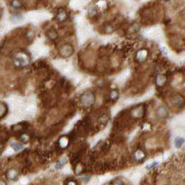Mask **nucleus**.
Segmentation results:
<instances>
[{
    "label": "nucleus",
    "instance_id": "25",
    "mask_svg": "<svg viewBox=\"0 0 185 185\" xmlns=\"http://www.w3.org/2000/svg\"><path fill=\"white\" fill-rule=\"evenodd\" d=\"M0 185H7L6 182L4 180H0Z\"/></svg>",
    "mask_w": 185,
    "mask_h": 185
},
{
    "label": "nucleus",
    "instance_id": "26",
    "mask_svg": "<svg viewBox=\"0 0 185 185\" xmlns=\"http://www.w3.org/2000/svg\"><path fill=\"white\" fill-rule=\"evenodd\" d=\"M2 13H3V11H2V9L0 8V19H1L2 16Z\"/></svg>",
    "mask_w": 185,
    "mask_h": 185
},
{
    "label": "nucleus",
    "instance_id": "5",
    "mask_svg": "<svg viewBox=\"0 0 185 185\" xmlns=\"http://www.w3.org/2000/svg\"><path fill=\"white\" fill-rule=\"evenodd\" d=\"M171 102L175 107L181 108L185 105V98L180 94H176L173 96Z\"/></svg>",
    "mask_w": 185,
    "mask_h": 185
},
{
    "label": "nucleus",
    "instance_id": "11",
    "mask_svg": "<svg viewBox=\"0 0 185 185\" xmlns=\"http://www.w3.org/2000/svg\"><path fill=\"white\" fill-rule=\"evenodd\" d=\"M109 98L112 102H116L119 98V91L117 89L111 90L109 94Z\"/></svg>",
    "mask_w": 185,
    "mask_h": 185
},
{
    "label": "nucleus",
    "instance_id": "13",
    "mask_svg": "<svg viewBox=\"0 0 185 185\" xmlns=\"http://www.w3.org/2000/svg\"><path fill=\"white\" fill-rule=\"evenodd\" d=\"M11 6L13 9L16 10H19L23 8V4L20 0H12L11 2Z\"/></svg>",
    "mask_w": 185,
    "mask_h": 185
},
{
    "label": "nucleus",
    "instance_id": "21",
    "mask_svg": "<svg viewBox=\"0 0 185 185\" xmlns=\"http://www.w3.org/2000/svg\"><path fill=\"white\" fill-rule=\"evenodd\" d=\"M111 185H124V184H123V182L121 180L116 179L115 180L112 181V184Z\"/></svg>",
    "mask_w": 185,
    "mask_h": 185
},
{
    "label": "nucleus",
    "instance_id": "6",
    "mask_svg": "<svg viewBox=\"0 0 185 185\" xmlns=\"http://www.w3.org/2000/svg\"><path fill=\"white\" fill-rule=\"evenodd\" d=\"M168 82V77L166 75L164 74H159L156 76L155 80V83L157 87L163 88L166 86Z\"/></svg>",
    "mask_w": 185,
    "mask_h": 185
},
{
    "label": "nucleus",
    "instance_id": "27",
    "mask_svg": "<svg viewBox=\"0 0 185 185\" xmlns=\"http://www.w3.org/2000/svg\"><path fill=\"white\" fill-rule=\"evenodd\" d=\"M163 1H164V2H169V1H171V0H163Z\"/></svg>",
    "mask_w": 185,
    "mask_h": 185
},
{
    "label": "nucleus",
    "instance_id": "14",
    "mask_svg": "<svg viewBox=\"0 0 185 185\" xmlns=\"http://www.w3.org/2000/svg\"><path fill=\"white\" fill-rule=\"evenodd\" d=\"M18 172L15 169H10L6 173V176L9 179L11 180H14L15 179L18 177Z\"/></svg>",
    "mask_w": 185,
    "mask_h": 185
},
{
    "label": "nucleus",
    "instance_id": "24",
    "mask_svg": "<svg viewBox=\"0 0 185 185\" xmlns=\"http://www.w3.org/2000/svg\"><path fill=\"white\" fill-rule=\"evenodd\" d=\"M158 164V163L157 162H153L152 163V164H150L148 166V169H152V168H153V167H155V166H157V165Z\"/></svg>",
    "mask_w": 185,
    "mask_h": 185
},
{
    "label": "nucleus",
    "instance_id": "15",
    "mask_svg": "<svg viewBox=\"0 0 185 185\" xmlns=\"http://www.w3.org/2000/svg\"><path fill=\"white\" fill-rule=\"evenodd\" d=\"M68 162V159L67 157H62V158H61L59 160V161L57 162V163H56V168L57 169H62V168L65 166V165L67 164Z\"/></svg>",
    "mask_w": 185,
    "mask_h": 185
},
{
    "label": "nucleus",
    "instance_id": "3",
    "mask_svg": "<svg viewBox=\"0 0 185 185\" xmlns=\"http://www.w3.org/2000/svg\"><path fill=\"white\" fill-rule=\"evenodd\" d=\"M149 56V52L147 49L142 48L137 51L135 54V60L139 63H144L147 60Z\"/></svg>",
    "mask_w": 185,
    "mask_h": 185
},
{
    "label": "nucleus",
    "instance_id": "19",
    "mask_svg": "<svg viewBox=\"0 0 185 185\" xmlns=\"http://www.w3.org/2000/svg\"><path fill=\"white\" fill-rule=\"evenodd\" d=\"M141 29V27L140 25L138 23H133L131 27H130V29L129 30L132 32V34H134V33H137V32L139 31Z\"/></svg>",
    "mask_w": 185,
    "mask_h": 185
},
{
    "label": "nucleus",
    "instance_id": "16",
    "mask_svg": "<svg viewBox=\"0 0 185 185\" xmlns=\"http://www.w3.org/2000/svg\"><path fill=\"white\" fill-rule=\"evenodd\" d=\"M11 147L12 148H13L14 151H16V152L20 151V150H21L23 148V144H20V142H18V141L12 142L11 144Z\"/></svg>",
    "mask_w": 185,
    "mask_h": 185
},
{
    "label": "nucleus",
    "instance_id": "1",
    "mask_svg": "<svg viewBox=\"0 0 185 185\" xmlns=\"http://www.w3.org/2000/svg\"><path fill=\"white\" fill-rule=\"evenodd\" d=\"M81 105L84 107H91L95 104V96L91 91H86L81 95L80 98Z\"/></svg>",
    "mask_w": 185,
    "mask_h": 185
},
{
    "label": "nucleus",
    "instance_id": "12",
    "mask_svg": "<svg viewBox=\"0 0 185 185\" xmlns=\"http://www.w3.org/2000/svg\"><path fill=\"white\" fill-rule=\"evenodd\" d=\"M8 112V107L6 103L0 102V118H3Z\"/></svg>",
    "mask_w": 185,
    "mask_h": 185
},
{
    "label": "nucleus",
    "instance_id": "28",
    "mask_svg": "<svg viewBox=\"0 0 185 185\" xmlns=\"http://www.w3.org/2000/svg\"><path fill=\"white\" fill-rule=\"evenodd\" d=\"M1 152H2V150H1V148H0V155H1Z\"/></svg>",
    "mask_w": 185,
    "mask_h": 185
},
{
    "label": "nucleus",
    "instance_id": "22",
    "mask_svg": "<svg viewBox=\"0 0 185 185\" xmlns=\"http://www.w3.org/2000/svg\"><path fill=\"white\" fill-rule=\"evenodd\" d=\"M66 185H77V182L75 180H72L68 181Z\"/></svg>",
    "mask_w": 185,
    "mask_h": 185
},
{
    "label": "nucleus",
    "instance_id": "8",
    "mask_svg": "<svg viewBox=\"0 0 185 185\" xmlns=\"http://www.w3.org/2000/svg\"><path fill=\"white\" fill-rule=\"evenodd\" d=\"M169 115V110L166 106L162 105L157 109V116L159 118H166Z\"/></svg>",
    "mask_w": 185,
    "mask_h": 185
},
{
    "label": "nucleus",
    "instance_id": "4",
    "mask_svg": "<svg viewBox=\"0 0 185 185\" xmlns=\"http://www.w3.org/2000/svg\"><path fill=\"white\" fill-rule=\"evenodd\" d=\"M28 59L23 54L20 56H16L13 59V64L15 66L18 68L24 67L27 65H28Z\"/></svg>",
    "mask_w": 185,
    "mask_h": 185
},
{
    "label": "nucleus",
    "instance_id": "17",
    "mask_svg": "<svg viewBox=\"0 0 185 185\" xmlns=\"http://www.w3.org/2000/svg\"><path fill=\"white\" fill-rule=\"evenodd\" d=\"M174 142H175V145H176V147L177 148H181L184 144L185 139L183 137H177L176 138V139H175Z\"/></svg>",
    "mask_w": 185,
    "mask_h": 185
},
{
    "label": "nucleus",
    "instance_id": "7",
    "mask_svg": "<svg viewBox=\"0 0 185 185\" xmlns=\"http://www.w3.org/2000/svg\"><path fill=\"white\" fill-rule=\"evenodd\" d=\"M131 114L134 118H141L145 114V108L142 105H139L133 109L131 111Z\"/></svg>",
    "mask_w": 185,
    "mask_h": 185
},
{
    "label": "nucleus",
    "instance_id": "23",
    "mask_svg": "<svg viewBox=\"0 0 185 185\" xmlns=\"http://www.w3.org/2000/svg\"><path fill=\"white\" fill-rule=\"evenodd\" d=\"M21 139H22V140L24 141V142H27V141H28L29 137H28V136H27V134H23V135L21 136Z\"/></svg>",
    "mask_w": 185,
    "mask_h": 185
},
{
    "label": "nucleus",
    "instance_id": "18",
    "mask_svg": "<svg viewBox=\"0 0 185 185\" xmlns=\"http://www.w3.org/2000/svg\"><path fill=\"white\" fill-rule=\"evenodd\" d=\"M134 157H134L135 159L137 160V162H141L145 158V153L142 151V150H139L135 152Z\"/></svg>",
    "mask_w": 185,
    "mask_h": 185
},
{
    "label": "nucleus",
    "instance_id": "2",
    "mask_svg": "<svg viewBox=\"0 0 185 185\" xmlns=\"http://www.w3.org/2000/svg\"><path fill=\"white\" fill-rule=\"evenodd\" d=\"M74 52H75V49L73 46L68 43L64 44L61 47L60 50H59V54L63 58H69L73 55Z\"/></svg>",
    "mask_w": 185,
    "mask_h": 185
},
{
    "label": "nucleus",
    "instance_id": "9",
    "mask_svg": "<svg viewBox=\"0 0 185 185\" xmlns=\"http://www.w3.org/2000/svg\"><path fill=\"white\" fill-rule=\"evenodd\" d=\"M68 13L66 10L64 9H60L59 10L57 13L56 15V20L58 22H60V23H63V22H65L66 20L68 19Z\"/></svg>",
    "mask_w": 185,
    "mask_h": 185
},
{
    "label": "nucleus",
    "instance_id": "20",
    "mask_svg": "<svg viewBox=\"0 0 185 185\" xmlns=\"http://www.w3.org/2000/svg\"><path fill=\"white\" fill-rule=\"evenodd\" d=\"M68 142L69 141L67 138L66 137H63L62 138H61L60 141H59V145L61 148H66L68 145Z\"/></svg>",
    "mask_w": 185,
    "mask_h": 185
},
{
    "label": "nucleus",
    "instance_id": "10",
    "mask_svg": "<svg viewBox=\"0 0 185 185\" xmlns=\"http://www.w3.org/2000/svg\"><path fill=\"white\" fill-rule=\"evenodd\" d=\"M46 35L48 36V38H50L52 41H55L58 38V33L55 29L53 28H51L48 29L46 32Z\"/></svg>",
    "mask_w": 185,
    "mask_h": 185
}]
</instances>
